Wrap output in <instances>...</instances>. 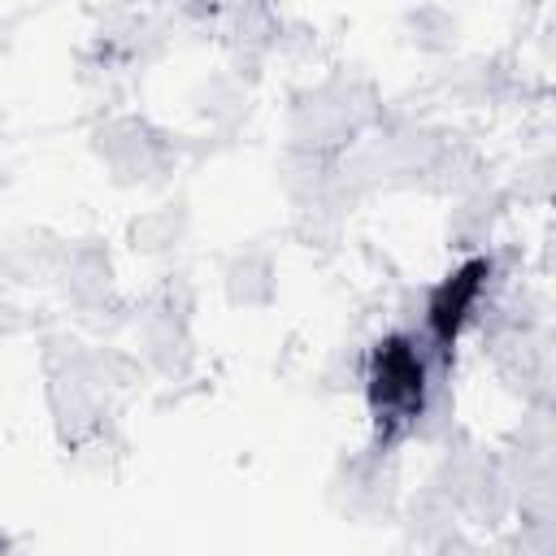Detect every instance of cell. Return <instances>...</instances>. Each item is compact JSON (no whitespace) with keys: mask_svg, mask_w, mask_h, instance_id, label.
<instances>
[{"mask_svg":"<svg viewBox=\"0 0 556 556\" xmlns=\"http://www.w3.org/2000/svg\"><path fill=\"white\" fill-rule=\"evenodd\" d=\"M374 395L387 408H404L417 413L421 408V365L404 343H387L378 356V374H374Z\"/></svg>","mask_w":556,"mask_h":556,"instance_id":"6da1fadb","label":"cell"}]
</instances>
